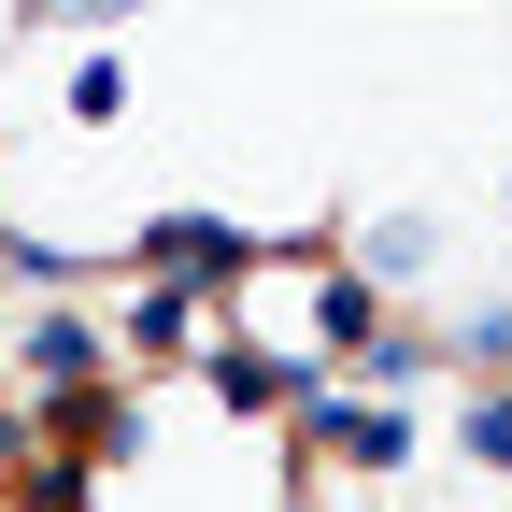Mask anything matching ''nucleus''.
I'll return each instance as SVG.
<instances>
[{
    "mask_svg": "<svg viewBox=\"0 0 512 512\" xmlns=\"http://www.w3.org/2000/svg\"><path fill=\"white\" fill-rule=\"evenodd\" d=\"M470 456H484V470H512V399H470Z\"/></svg>",
    "mask_w": 512,
    "mask_h": 512,
    "instance_id": "1",
    "label": "nucleus"
}]
</instances>
